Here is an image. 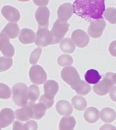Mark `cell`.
<instances>
[{"label":"cell","mask_w":116,"mask_h":130,"mask_svg":"<svg viewBox=\"0 0 116 130\" xmlns=\"http://www.w3.org/2000/svg\"><path fill=\"white\" fill-rule=\"evenodd\" d=\"M32 111V119L39 120L43 117L46 113V107L41 103H29Z\"/></svg>","instance_id":"21"},{"label":"cell","mask_w":116,"mask_h":130,"mask_svg":"<svg viewBox=\"0 0 116 130\" xmlns=\"http://www.w3.org/2000/svg\"><path fill=\"white\" fill-rule=\"evenodd\" d=\"M111 99L114 101H116V86L112 87L109 91Z\"/></svg>","instance_id":"38"},{"label":"cell","mask_w":116,"mask_h":130,"mask_svg":"<svg viewBox=\"0 0 116 130\" xmlns=\"http://www.w3.org/2000/svg\"><path fill=\"white\" fill-rule=\"evenodd\" d=\"M71 101L73 107L78 111H83L87 108V101L83 97L75 96L72 98Z\"/></svg>","instance_id":"28"},{"label":"cell","mask_w":116,"mask_h":130,"mask_svg":"<svg viewBox=\"0 0 116 130\" xmlns=\"http://www.w3.org/2000/svg\"><path fill=\"white\" fill-rule=\"evenodd\" d=\"M69 24L67 22H63L59 19L55 22L50 32L53 38V44L59 43L64 37L69 30Z\"/></svg>","instance_id":"4"},{"label":"cell","mask_w":116,"mask_h":130,"mask_svg":"<svg viewBox=\"0 0 116 130\" xmlns=\"http://www.w3.org/2000/svg\"><path fill=\"white\" fill-rule=\"evenodd\" d=\"M56 109L58 113L61 116H68L73 113V107L67 100H59L56 105Z\"/></svg>","instance_id":"19"},{"label":"cell","mask_w":116,"mask_h":130,"mask_svg":"<svg viewBox=\"0 0 116 130\" xmlns=\"http://www.w3.org/2000/svg\"><path fill=\"white\" fill-rule=\"evenodd\" d=\"M24 130H37L38 124L34 120H30L23 124Z\"/></svg>","instance_id":"35"},{"label":"cell","mask_w":116,"mask_h":130,"mask_svg":"<svg viewBox=\"0 0 116 130\" xmlns=\"http://www.w3.org/2000/svg\"><path fill=\"white\" fill-rule=\"evenodd\" d=\"M20 32L18 25L16 23H8L3 28L1 33L9 39H14L17 37Z\"/></svg>","instance_id":"17"},{"label":"cell","mask_w":116,"mask_h":130,"mask_svg":"<svg viewBox=\"0 0 116 130\" xmlns=\"http://www.w3.org/2000/svg\"><path fill=\"white\" fill-rule=\"evenodd\" d=\"M100 119L103 122L110 123L115 120L116 112L111 108H104L100 111Z\"/></svg>","instance_id":"24"},{"label":"cell","mask_w":116,"mask_h":130,"mask_svg":"<svg viewBox=\"0 0 116 130\" xmlns=\"http://www.w3.org/2000/svg\"><path fill=\"white\" fill-rule=\"evenodd\" d=\"M0 51L5 57L14 56L15 50L10 40L6 36L0 33Z\"/></svg>","instance_id":"13"},{"label":"cell","mask_w":116,"mask_h":130,"mask_svg":"<svg viewBox=\"0 0 116 130\" xmlns=\"http://www.w3.org/2000/svg\"><path fill=\"white\" fill-rule=\"evenodd\" d=\"M59 86L57 82L54 80H48L44 85V94L46 97L54 99L55 95L59 91Z\"/></svg>","instance_id":"15"},{"label":"cell","mask_w":116,"mask_h":130,"mask_svg":"<svg viewBox=\"0 0 116 130\" xmlns=\"http://www.w3.org/2000/svg\"><path fill=\"white\" fill-rule=\"evenodd\" d=\"M12 130H24L23 124L18 121H14L13 125Z\"/></svg>","instance_id":"37"},{"label":"cell","mask_w":116,"mask_h":130,"mask_svg":"<svg viewBox=\"0 0 116 130\" xmlns=\"http://www.w3.org/2000/svg\"><path fill=\"white\" fill-rule=\"evenodd\" d=\"M35 33L29 28H22L19 34V41L24 45L33 43L35 42Z\"/></svg>","instance_id":"18"},{"label":"cell","mask_w":116,"mask_h":130,"mask_svg":"<svg viewBox=\"0 0 116 130\" xmlns=\"http://www.w3.org/2000/svg\"><path fill=\"white\" fill-rule=\"evenodd\" d=\"M116 73L108 72L105 73L103 79L93 87V92L97 95L105 96L116 85Z\"/></svg>","instance_id":"2"},{"label":"cell","mask_w":116,"mask_h":130,"mask_svg":"<svg viewBox=\"0 0 116 130\" xmlns=\"http://www.w3.org/2000/svg\"><path fill=\"white\" fill-rule=\"evenodd\" d=\"M73 14V5L70 3H65L59 6L57 10L58 18L59 21L67 22Z\"/></svg>","instance_id":"12"},{"label":"cell","mask_w":116,"mask_h":130,"mask_svg":"<svg viewBox=\"0 0 116 130\" xmlns=\"http://www.w3.org/2000/svg\"><path fill=\"white\" fill-rule=\"evenodd\" d=\"M73 6V13L87 22L103 19L105 10L104 1H76Z\"/></svg>","instance_id":"1"},{"label":"cell","mask_w":116,"mask_h":130,"mask_svg":"<svg viewBox=\"0 0 116 130\" xmlns=\"http://www.w3.org/2000/svg\"><path fill=\"white\" fill-rule=\"evenodd\" d=\"M11 89L8 85L0 83V99L8 100L11 97Z\"/></svg>","instance_id":"32"},{"label":"cell","mask_w":116,"mask_h":130,"mask_svg":"<svg viewBox=\"0 0 116 130\" xmlns=\"http://www.w3.org/2000/svg\"><path fill=\"white\" fill-rule=\"evenodd\" d=\"M59 47L63 52L68 54L73 53L75 49V46L70 38H65L61 41Z\"/></svg>","instance_id":"26"},{"label":"cell","mask_w":116,"mask_h":130,"mask_svg":"<svg viewBox=\"0 0 116 130\" xmlns=\"http://www.w3.org/2000/svg\"><path fill=\"white\" fill-rule=\"evenodd\" d=\"M104 16L105 17L106 20L111 24H116V8H107L104 13Z\"/></svg>","instance_id":"30"},{"label":"cell","mask_w":116,"mask_h":130,"mask_svg":"<svg viewBox=\"0 0 116 130\" xmlns=\"http://www.w3.org/2000/svg\"><path fill=\"white\" fill-rule=\"evenodd\" d=\"M60 76L62 79L71 87L75 85L81 80L78 72L73 67H67L63 68Z\"/></svg>","instance_id":"6"},{"label":"cell","mask_w":116,"mask_h":130,"mask_svg":"<svg viewBox=\"0 0 116 130\" xmlns=\"http://www.w3.org/2000/svg\"><path fill=\"white\" fill-rule=\"evenodd\" d=\"M71 38L75 46L79 48L86 47L90 41V38L87 32L81 29L74 30L71 35Z\"/></svg>","instance_id":"10"},{"label":"cell","mask_w":116,"mask_h":130,"mask_svg":"<svg viewBox=\"0 0 116 130\" xmlns=\"http://www.w3.org/2000/svg\"><path fill=\"white\" fill-rule=\"evenodd\" d=\"M73 58L68 54H62L58 57L57 62L59 65L62 67H69L73 64Z\"/></svg>","instance_id":"31"},{"label":"cell","mask_w":116,"mask_h":130,"mask_svg":"<svg viewBox=\"0 0 116 130\" xmlns=\"http://www.w3.org/2000/svg\"><path fill=\"white\" fill-rule=\"evenodd\" d=\"M40 103L46 107V110L51 108L53 106L54 103V99H52L46 97L45 94L41 95L39 100Z\"/></svg>","instance_id":"34"},{"label":"cell","mask_w":116,"mask_h":130,"mask_svg":"<svg viewBox=\"0 0 116 130\" xmlns=\"http://www.w3.org/2000/svg\"><path fill=\"white\" fill-rule=\"evenodd\" d=\"M84 118L87 122L93 124L97 122L100 118V112L94 107H89L84 112Z\"/></svg>","instance_id":"20"},{"label":"cell","mask_w":116,"mask_h":130,"mask_svg":"<svg viewBox=\"0 0 116 130\" xmlns=\"http://www.w3.org/2000/svg\"><path fill=\"white\" fill-rule=\"evenodd\" d=\"M14 119V111L11 109L4 108L0 111V126L2 128L8 127Z\"/></svg>","instance_id":"14"},{"label":"cell","mask_w":116,"mask_h":130,"mask_svg":"<svg viewBox=\"0 0 116 130\" xmlns=\"http://www.w3.org/2000/svg\"><path fill=\"white\" fill-rule=\"evenodd\" d=\"M50 11L46 7H39L35 12V18L38 27L47 28L49 26Z\"/></svg>","instance_id":"9"},{"label":"cell","mask_w":116,"mask_h":130,"mask_svg":"<svg viewBox=\"0 0 116 130\" xmlns=\"http://www.w3.org/2000/svg\"><path fill=\"white\" fill-rule=\"evenodd\" d=\"M42 49L41 47H37L33 50L30 54L29 63L32 65H35L38 62L42 53Z\"/></svg>","instance_id":"33"},{"label":"cell","mask_w":116,"mask_h":130,"mask_svg":"<svg viewBox=\"0 0 116 130\" xmlns=\"http://www.w3.org/2000/svg\"><path fill=\"white\" fill-rule=\"evenodd\" d=\"M16 119L22 122H26L32 119V111L30 104L28 103L27 106L22 108L18 109L15 111Z\"/></svg>","instance_id":"16"},{"label":"cell","mask_w":116,"mask_h":130,"mask_svg":"<svg viewBox=\"0 0 116 130\" xmlns=\"http://www.w3.org/2000/svg\"><path fill=\"white\" fill-rule=\"evenodd\" d=\"M40 90L37 86L32 85L27 88V96L28 103H35L40 96Z\"/></svg>","instance_id":"27"},{"label":"cell","mask_w":116,"mask_h":130,"mask_svg":"<svg viewBox=\"0 0 116 130\" xmlns=\"http://www.w3.org/2000/svg\"><path fill=\"white\" fill-rule=\"evenodd\" d=\"M33 2L35 3L36 5L43 6L47 5L48 4L49 1H33Z\"/></svg>","instance_id":"40"},{"label":"cell","mask_w":116,"mask_h":130,"mask_svg":"<svg viewBox=\"0 0 116 130\" xmlns=\"http://www.w3.org/2000/svg\"><path fill=\"white\" fill-rule=\"evenodd\" d=\"M1 13L6 20L11 22H19L21 17L19 10L11 6L6 5L3 7Z\"/></svg>","instance_id":"11"},{"label":"cell","mask_w":116,"mask_h":130,"mask_svg":"<svg viewBox=\"0 0 116 130\" xmlns=\"http://www.w3.org/2000/svg\"><path fill=\"white\" fill-rule=\"evenodd\" d=\"M76 121L73 116L64 117L59 122V130H73L75 126Z\"/></svg>","instance_id":"23"},{"label":"cell","mask_w":116,"mask_h":130,"mask_svg":"<svg viewBox=\"0 0 116 130\" xmlns=\"http://www.w3.org/2000/svg\"><path fill=\"white\" fill-rule=\"evenodd\" d=\"M106 27V23L104 19H98L91 22L88 28V34L92 38L100 37Z\"/></svg>","instance_id":"8"},{"label":"cell","mask_w":116,"mask_h":130,"mask_svg":"<svg viewBox=\"0 0 116 130\" xmlns=\"http://www.w3.org/2000/svg\"><path fill=\"white\" fill-rule=\"evenodd\" d=\"M101 79V76L98 71L93 69L88 71L85 74V79L87 83L90 84H96Z\"/></svg>","instance_id":"25"},{"label":"cell","mask_w":116,"mask_h":130,"mask_svg":"<svg viewBox=\"0 0 116 130\" xmlns=\"http://www.w3.org/2000/svg\"><path fill=\"white\" fill-rule=\"evenodd\" d=\"M35 43L37 46L46 47L53 44V38L47 28L38 27L36 33Z\"/></svg>","instance_id":"5"},{"label":"cell","mask_w":116,"mask_h":130,"mask_svg":"<svg viewBox=\"0 0 116 130\" xmlns=\"http://www.w3.org/2000/svg\"><path fill=\"white\" fill-rule=\"evenodd\" d=\"M13 59L10 57H0V72H5L10 69L13 65Z\"/></svg>","instance_id":"29"},{"label":"cell","mask_w":116,"mask_h":130,"mask_svg":"<svg viewBox=\"0 0 116 130\" xmlns=\"http://www.w3.org/2000/svg\"><path fill=\"white\" fill-rule=\"evenodd\" d=\"M0 130H2V128L1 127V126H0Z\"/></svg>","instance_id":"41"},{"label":"cell","mask_w":116,"mask_h":130,"mask_svg":"<svg viewBox=\"0 0 116 130\" xmlns=\"http://www.w3.org/2000/svg\"><path fill=\"white\" fill-rule=\"evenodd\" d=\"M71 87L79 95L85 96L90 92L92 90L91 86L87 82L80 80L75 85Z\"/></svg>","instance_id":"22"},{"label":"cell","mask_w":116,"mask_h":130,"mask_svg":"<svg viewBox=\"0 0 116 130\" xmlns=\"http://www.w3.org/2000/svg\"><path fill=\"white\" fill-rule=\"evenodd\" d=\"M99 130H116V128L110 124H105L100 128Z\"/></svg>","instance_id":"39"},{"label":"cell","mask_w":116,"mask_h":130,"mask_svg":"<svg viewBox=\"0 0 116 130\" xmlns=\"http://www.w3.org/2000/svg\"><path fill=\"white\" fill-rule=\"evenodd\" d=\"M29 77L32 83L41 85L46 81L47 74L43 68L39 65L31 67L29 71Z\"/></svg>","instance_id":"7"},{"label":"cell","mask_w":116,"mask_h":130,"mask_svg":"<svg viewBox=\"0 0 116 130\" xmlns=\"http://www.w3.org/2000/svg\"><path fill=\"white\" fill-rule=\"evenodd\" d=\"M109 51L112 56L116 57V41H112L110 45Z\"/></svg>","instance_id":"36"},{"label":"cell","mask_w":116,"mask_h":130,"mask_svg":"<svg viewBox=\"0 0 116 130\" xmlns=\"http://www.w3.org/2000/svg\"><path fill=\"white\" fill-rule=\"evenodd\" d=\"M27 86L23 83L19 82L14 85L12 88V99L16 106L24 107L28 104Z\"/></svg>","instance_id":"3"}]
</instances>
